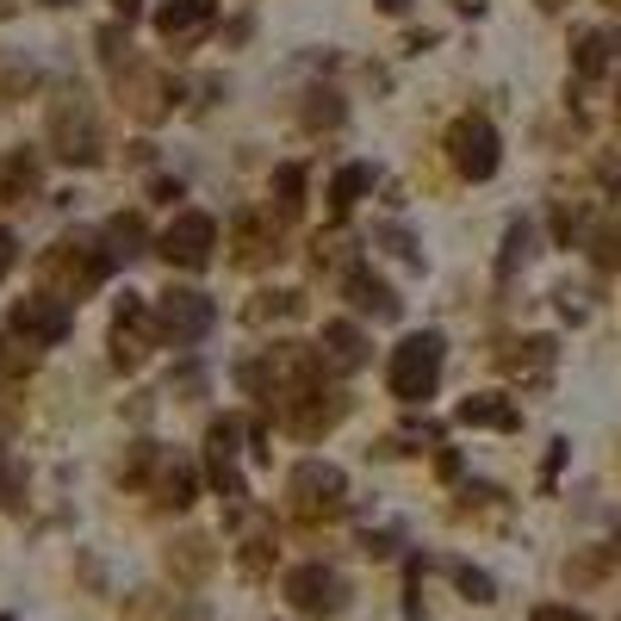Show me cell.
<instances>
[{"instance_id":"obj_1","label":"cell","mask_w":621,"mask_h":621,"mask_svg":"<svg viewBox=\"0 0 621 621\" xmlns=\"http://www.w3.org/2000/svg\"><path fill=\"white\" fill-rule=\"evenodd\" d=\"M124 485L150 491L162 510H186L200 497V472L193 460H181L174 448H155V441H131V460H124Z\"/></svg>"},{"instance_id":"obj_2","label":"cell","mask_w":621,"mask_h":621,"mask_svg":"<svg viewBox=\"0 0 621 621\" xmlns=\"http://www.w3.org/2000/svg\"><path fill=\"white\" fill-rule=\"evenodd\" d=\"M112 248H100L93 236H62V243L44 248V262H38V279H44L57 298H88L100 279L112 274Z\"/></svg>"},{"instance_id":"obj_3","label":"cell","mask_w":621,"mask_h":621,"mask_svg":"<svg viewBox=\"0 0 621 621\" xmlns=\"http://www.w3.org/2000/svg\"><path fill=\"white\" fill-rule=\"evenodd\" d=\"M441 360H448V342L441 329H417L391 348V367H386V386L398 404H429L435 386H441Z\"/></svg>"},{"instance_id":"obj_4","label":"cell","mask_w":621,"mask_h":621,"mask_svg":"<svg viewBox=\"0 0 621 621\" xmlns=\"http://www.w3.org/2000/svg\"><path fill=\"white\" fill-rule=\"evenodd\" d=\"M286 510L298 516V522H342L348 516V472L329 460H298L293 479H286Z\"/></svg>"},{"instance_id":"obj_5","label":"cell","mask_w":621,"mask_h":621,"mask_svg":"<svg viewBox=\"0 0 621 621\" xmlns=\"http://www.w3.org/2000/svg\"><path fill=\"white\" fill-rule=\"evenodd\" d=\"M100 150H106V143H100V119H93L88 93L81 88L57 93V106H50V155L69 162V169H93Z\"/></svg>"},{"instance_id":"obj_6","label":"cell","mask_w":621,"mask_h":621,"mask_svg":"<svg viewBox=\"0 0 621 621\" xmlns=\"http://www.w3.org/2000/svg\"><path fill=\"white\" fill-rule=\"evenodd\" d=\"M448 162L460 181H491L497 162H503V143H497V124L485 112H466L448 124Z\"/></svg>"},{"instance_id":"obj_7","label":"cell","mask_w":621,"mask_h":621,"mask_svg":"<svg viewBox=\"0 0 621 621\" xmlns=\"http://www.w3.org/2000/svg\"><path fill=\"white\" fill-rule=\"evenodd\" d=\"M286 603L298 609V615H342L348 609V578L336 572V566H324V559H310V566H293L286 572Z\"/></svg>"},{"instance_id":"obj_8","label":"cell","mask_w":621,"mask_h":621,"mask_svg":"<svg viewBox=\"0 0 621 621\" xmlns=\"http://www.w3.org/2000/svg\"><path fill=\"white\" fill-rule=\"evenodd\" d=\"M212 248H217V224L205 212H174L169 231L155 236V255L169 267H186V274L212 267Z\"/></svg>"},{"instance_id":"obj_9","label":"cell","mask_w":621,"mask_h":621,"mask_svg":"<svg viewBox=\"0 0 621 621\" xmlns=\"http://www.w3.org/2000/svg\"><path fill=\"white\" fill-rule=\"evenodd\" d=\"M348 417V391H336L329 379H317V386H305L286 410H279V429L286 435H298V441H317V435H329L336 423Z\"/></svg>"},{"instance_id":"obj_10","label":"cell","mask_w":621,"mask_h":621,"mask_svg":"<svg viewBox=\"0 0 621 621\" xmlns=\"http://www.w3.org/2000/svg\"><path fill=\"white\" fill-rule=\"evenodd\" d=\"M217 324V305L205 293H186V286H174V293L155 298V329H162V342H174V348H193V342H205Z\"/></svg>"},{"instance_id":"obj_11","label":"cell","mask_w":621,"mask_h":621,"mask_svg":"<svg viewBox=\"0 0 621 621\" xmlns=\"http://www.w3.org/2000/svg\"><path fill=\"white\" fill-rule=\"evenodd\" d=\"M248 435V423H236V417H217L212 429H205V472H212V485H217V497L231 503V510H248V485H243V472H236V441Z\"/></svg>"},{"instance_id":"obj_12","label":"cell","mask_w":621,"mask_h":621,"mask_svg":"<svg viewBox=\"0 0 621 621\" xmlns=\"http://www.w3.org/2000/svg\"><path fill=\"white\" fill-rule=\"evenodd\" d=\"M112 75H119V100H124L131 112H138L143 124L169 119V112H174V100H181V81H169L162 69H143L138 57L124 62V69H112Z\"/></svg>"},{"instance_id":"obj_13","label":"cell","mask_w":621,"mask_h":621,"mask_svg":"<svg viewBox=\"0 0 621 621\" xmlns=\"http://www.w3.org/2000/svg\"><path fill=\"white\" fill-rule=\"evenodd\" d=\"M7 324H13V336L26 342V348H57V342L75 329V310H69V298L38 293V298H19Z\"/></svg>"},{"instance_id":"obj_14","label":"cell","mask_w":621,"mask_h":621,"mask_svg":"<svg viewBox=\"0 0 621 621\" xmlns=\"http://www.w3.org/2000/svg\"><path fill=\"white\" fill-rule=\"evenodd\" d=\"M155 336H162V329H155V305H143L138 293H124L119 298V317H112V367L138 373Z\"/></svg>"},{"instance_id":"obj_15","label":"cell","mask_w":621,"mask_h":621,"mask_svg":"<svg viewBox=\"0 0 621 621\" xmlns=\"http://www.w3.org/2000/svg\"><path fill=\"white\" fill-rule=\"evenodd\" d=\"M279 224H286V217H274V212H236V224H231L236 255H231V262L236 267H267V262H279V255H286V248H279Z\"/></svg>"},{"instance_id":"obj_16","label":"cell","mask_w":621,"mask_h":621,"mask_svg":"<svg viewBox=\"0 0 621 621\" xmlns=\"http://www.w3.org/2000/svg\"><path fill=\"white\" fill-rule=\"evenodd\" d=\"M342 293H348V305H355L360 317H373V324H398V317H404V298L391 293L367 262H355L348 274H342Z\"/></svg>"},{"instance_id":"obj_17","label":"cell","mask_w":621,"mask_h":621,"mask_svg":"<svg viewBox=\"0 0 621 621\" xmlns=\"http://www.w3.org/2000/svg\"><path fill=\"white\" fill-rule=\"evenodd\" d=\"M553 360H559V342L553 336H528V342H510V348L497 355V367L510 373V379H522V386L541 391L547 379H553Z\"/></svg>"},{"instance_id":"obj_18","label":"cell","mask_w":621,"mask_h":621,"mask_svg":"<svg viewBox=\"0 0 621 621\" xmlns=\"http://www.w3.org/2000/svg\"><path fill=\"white\" fill-rule=\"evenodd\" d=\"M454 423H460V429L516 435V429H522V410H516V398H503V391H472V398L454 404Z\"/></svg>"},{"instance_id":"obj_19","label":"cell","mask_w":621,"mask_h":621,"mask_svg":"<svg viewBox=\"0 0 621 621\" xmlns=\"http://www.w3.org/2000/svg\"><path fill=\"white\" fill-rule=\"evenodd\" d=\"M212 19H217V0H162V7H155V31H162L169 44H186V38L212 31Z\"/></svg>"},{"instance_id":"obj_20","label":"cell","mask_w":621,"mask_h":621,"mask_svg":"<svg viewBox=\"0 0 621 621\" xmlns=\"http://www.w3.org/2000/svg\"><path fill=\"white\" fill-rule=\"evenodd\" d=\"M317 348H324L329 373H360L367 367V336H360L348 317H336V324H324V336H317Z\"/></svg>"},{"instance_id":"obj_21","label":"cell","mask_w":621,"mask_h":621,"mask_svg":"<svg viewBox=\"0 0 621 621\" xmlns=\"http://www.w3.org/2000/svg\"><path fill=\"white\" fill-rule=\"evenodd\" d=\"M38 193V150H7L0 155V205H19Z\"/></svg>"},{"instance_id":"obj_22","label":"cell","mask_w":621,"mask_h":621,"mask_svg":"<svg viewBox=\"0 0 621 621\" xmlns=\"http://www.w3.org/2000/svg\"><path fill=\"white\" fill-rule=\"evenodd\" d=\"M615 50H621V31H578V44H572V69L584 81H597L615 62Z\"/></svg>"},{"instance_id":"obj_23","label":"cell","mask_w":621,"mask_h":621,"mask_svg":"<svg viewBox=\"0 0 621 621\" xmlns=\"http://www.w3.org/2000/svg\"><path fill=\"white\" fill-rule=\"evenodd\" d=\"M373 181H379L373 162H348V169H336V181H329V205H336V217L355 212V205L373 193Z\"/></svg>"},{"instance_id":"obj_24","label":"cell","mask_w":621,"mask_h":621,"mask_svg":"<svg viewBox=\"0 0 621 621\" xmlns=\"http://www.w3.org/2000/svg\"><path fill=\"white\" fill-rule=\"evenodd\" d=\"M243 317L255 329H267V324H293V317H305V293H255L243 305Z\"/></svg>"},{"instance_id":"obj_25","label":"cell","mask_w":621,"mask_h":621,"mask_svg":"<svg viewBox=\"0 0 621 621\" xmlns=\"http://www.w3.org/2000/svg\"><path fill=\"white\" fill-rule=\"evenodd\" d=\"M169 572L181 578V584H200V578L212 572V541H205V535H181V541L169 547Z\"/></svg>"},{"instance_id":"obj_26","label":"cell","mask_w":621,"mask_h":621,"mask_svg":"<svg viewBox=\"0 0 621 621\" xmlns=\"http://www.w3.org/2000/svg\"><path fill=\"white\" fill-rule=\"evenodd\" d=\"M528 255H535V224H528V217H510V231H503V255H497V279L510 286L516 267H522Z\"/></svg>"},{"instance_id":"obj_27","label":"cell","mask_w":621,"mask_h":621,"mask_svg":"<svg viewBox=\"0 0 621 621\" xmlns=\"http://www.w3.org/2000/svg\"><path fill=\"white\" fill-rule=\"evenodd\" d=\"M100 243L112 248V262H131V255H143V217H138V212L106 217V231H100Z\"/></svg>"},{"instance_id":"obj_28","label":"cell","mask_w":621,"mask_h":621,"mask_svg":"<svg viewBox=\"0 0 621 621\" xmlns=\"http://www.w3.org/2000/svg\"><path fill=\"white\" fill-rule=\"evenodd\" d=\"M274 205H279V217L305 212V169H298V162H279L274 169Z\"/></svg>"},{"instance_id":"obj_29","label":"cell","mask_w":621,"mask_h":621,"mask_svg":"<svg viewBox=\"0 0 621 621\" xmlns=\"http://www.w3.org/2000/svg\"><path fill=\"white\" fill-rule=\"evenodd\" d=\"M584 248L597 267H621V224L609 217V224H584Z\"/></svg>"},{"instance_id":"obj_30","label":"cell","mask_w":621,"mask_h":621,"mask_svg":"<svg viewBox=\"0 0 621 621\" xmlns=\"http://www.w3.org/2000/svg\"><path fill=\"white\" fill-rule=\"evenodd\" d=\"M373 243L391 248V255H398L404 267H423V248H417V236L404 231V224H379V231H373Z\"/></svg>"},{"instance_id":"obj_31","label":"cell","mask_w":621,"mask_h":621,"mask_svg":"<svg viewBox=\"0 0 621 621\" xmlns=\"http://www.w3.org/2000/svg\"><path fill=\"white\" fill-rule=\"evenodd\" d=\"M448 572H454V584H460L466 597H472V603H497V584H491V572H479V566H466V559H454Z\"/></svg>"},{"instance_id":"obj_32","label":"cell","mask_w":621,"mask_h":621,"mask_svg":"<svg viewBox=\"0 0 621 621\" xmlns=\"http://www.w3.org/2000/svg\"><path fill=\"white\" fill-rule=\"evenodd\" d=\"M236 566H243L248 578H267V572H274V541H267V535H255V541L236 553Z\"/></svg>"},{"instance_id":"obj_33","label":"cell","mask_w":621,"mask_h":621,"mask_svg":"<svg viewBox=\"0 0 621 621\" xmlns=\"http://www.w3.org/2000/svg\"><path fill=\"white\" fill-rule=\"evenodd\" d=\"M31 360H38V348H19L13 336H0V379H19V373H31Z\"/></svg>"},{"instance_id":"obj_34","label":"cell","mask_w":621,"mask_h":621,"mask_svg":"<svg viewBox=\"0 0 621 621\" xmlns=\"http://www.w3.org/2000/svg\"><path fill=\"white\" fill-rule=\"evenodd\" d=\"M305 100H310V106H305L310 131H317V124H324V131H329V124H342V100H336V93H305Z\"/></svg>"},{"instance_id":"obj_35","label":"cell","mask_w":621,"mask_h":621,"mask_svg":"<svg viewBox=\"0 0 621 621\" xmlns=\"http://www.w3.org/2000/svg\"><path fill=\"white\" fill-rule=\"evenodd\" d=\"M169 391H205V373H200V367H181V373L169 379Z\"/></svg>"},{"instance_id":"obj_36","label":"cell","mask_w":621,"mask_h":621,"mask_svg":"<svg viewBox=\"0 0 621 621\" xmlns=\"http://www.w3.org/2000/svg\"><path fill=\"white\" fill-rule=\"evenodd\" d=\"M13 262H19V236H13V231H0V279L13 274Z\"/></svg>"},{"instance_id":"obj_37","label":"cell","mask_w":621,"mask_h":621,"mask_svg":"<svg viewBox=\"0 0 621 621\" xmlns=\"http://www.w3.org/2000/svg\"><path fill=\"white\" fill-rule=\"evenodd\" d=\"M528 621H584V615H578V609H566V603H541Z\"/></svg>"},{"instance_id":"obj_38","label":"cell","mask_w":621,"mask_h":621,"mask_svg":"<svg viewBox=\"0 0 621 621\" xmlns=\"http://www.w3.org/2000/svg\"><path fill=\"white\" fill-rule=\"evenodd\" d=\"M360 547H367L373 559H391V553H398V535H367Z\"/></svg>"},{"instance_id":"obj_39","label":"cell","mask_w":621,"mask_h":621,"mask_svg":"<svg viewBox=\"0 0 621 621\" xmlns=\"http://www.w3.org/2000/svg\"><path fill=\"white\" fill-rule=\"evenodd\" d=\"M112 13H119V19H124V26H131V19H138V13H143V0H112Z\"/></svg>"},{"instance_id":"obj_40","label":"cell","mask_w":621,"mask_h":621,"mask_svg":"<svg viewBox=\"0 0 621 621\" xmlns=\"http://www.w3.org/2000/svg\"><path fill=\"white\" fill-rule=\"evenodd\" d=\"M454 7H460V13H479V7H485V0H454Z\"/></svg>"},{"instance_id":"obj_41","label":"cell","mask_w":621,"mask_h":621,"mask_svg":"<svg viewBox=\"0 0 621 621\" xmlns=\"http://www.w3.org/2000/svg\"><path fill=\"white\" fill-rule=\"evenodd\" d=\"M44 7H75V0H44Z\"/></svg>"},{"instance_id":"obj_42","label":"cell","mask_w":621,"mask_h":621,"mask_svg":"<svg viewBox=\"0 0 621 621\" xmlns=\"http://www.w3.org/2000/svg\"><path fill=\"white\" fill-rule=\"evenodd\" d=\"M541 7H547V13H553V7H566V0H541Z\"/></svg>"},{"instance_id":"obj_43","label":"cell","mask_w":621,"mask_h":621,"mask_svg":"<svg viewBox=\"0 0 621 621\" xmlns=\"http://www.w3.org/2000/svg\"><path fill=\"white\" fill-rule=\"evenodd\" d=\"M609 7H621V0H609Z\"/></svg>"},{"instance_id":"obj_44","label":"cell","mask_w":621,"mask_h":621,"mask_svg":"<svg viewBox=\"0 0 621 621\" xmlns=\"http://www.w3.org/2000/svg\"><path fill=\"white\" fill-rule=\"evenodd\" d=\"M0 621H13V615H0Z\"/></svg>"}]
</instances>
